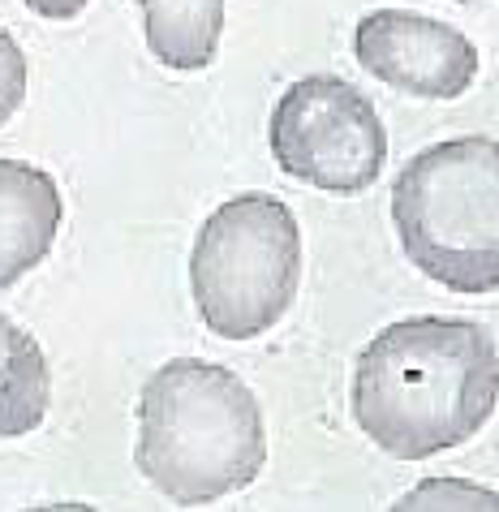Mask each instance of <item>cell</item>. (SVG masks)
Listing matches in <instances>:
<instances>
[{"instance_id": "1", "label": "cell", "mask_w": 499, "mask_h": 512, "mask_svg": "<svg viewBox=\"0 0 499 512\" xmlns=\"http://www.w3.org/2000/svg\"><path fill=\"white\" fill-rule=\"evenodd\" d=\"M358 431L396 461L469 444L499 405V345L474 319L388 323L358 353L349 383Z\"/></svg>"}, {"instance_id": "2", "label": "cell", "mask_w": 499, "mask_h": 512, "mask_svg": "<svg viewBox=\"0 0 499 512\" xmlns=\"http://www.w3.org/2000/svg\"><path fill=\"white\" fill-rule=\"evenodd\" d=\"M138 474L164 500L203 508L246 491L267 465L259 396L228 366L173 358L138 392Z\"/></svg>"}, {"instance_id": "3", "label": "cell", "mask_w": 499, "mask_h": 512, "mask_svg": "<svg viewBox=\"0 0 499 512\" xmlns=\"http://www.w3.org/2000/svg\"><path fill=\"white\" fill-rule=\"evenodd\" d=\"M392 224L405 259L448 293H499V142L465 134L422 147L396 173Z\"/></svg>"}, {"instance_id": "4", "label": "cell", "mask_w": 499, "mask_h": 512, "mask_svg": "<svg viewBox=\"0 0 499 512\" xmlns=\"http://www.w3.org/2000/svg\"><path fill=\"white\" fill-rule=\"evenodd\" d=\"M302 280V229L289 203L237 194L203 220L190 250V297L207 332L254 340L293 310Z\"/></svg>"}, {"instance_id": "5", "label": "cell", "mask_w": 499, "mask_h": 512, "mask_svg": "<svg viewBox=\"0 0 499 512\" xmlns=\"http://www.w3.org/2000/svg\"><path fill=\"white\" fill-rule=\"evenodd\" d=\"M267 142L284 177L323 194H362L388 164V130L375 104L332 74L297 78L276 99Z\"/></svg>"}, {"instance_id": "6", "label": "cell", "mask_w": 499, "mask_h": 512, "mask_svg": "<svg viewBox=\"0 0 499 512\" xmlns=\"http://www.w3.org/2000/svg\"><path fill=\"white\" fill-rule=\"evenodd\" d=\"M353 56L370 78L413 99H461L478 82L482 56L448 22L409 9H375L353 31Z\"/></svg>"}, {"instance_id": "7", "label": "cell", "mask_w": 499, "mask_h": 512, "mask_svg": "<svg viewBox=\"0 0 499 512\" xmlns=\"http://www.w3.org/2000/svg\"><path fill=\"white\" fill-rule=\"evenodd\" d=\"M65 198L52 173L26 160H0V297L52 254Z\"/></svg>"}, {"instance_id": "8", "label": "cell", "mask_w": 499, "mask_h": 512, "mask_svg": "<svg viewBox=\"0 0 499 512\" xmlns=\"http://www.w3.org/2000/svg\"><path fill=\"white\" fill-rule=\"evenodd\" d=\"M151 56L177 74H198L216 61L224 35V0H138Z\"/></svg>"}, {"instance_id": "9", "label": "cell", "mask_w": 499, "mask_h": 512, "mask_svg": "<svg viewBox=\"0 0 499 512\" xmlns=\"http://www.w3.org/2000/svg\"><path fill=\"white\" fill-rule=\"evenodd\" d=\"M52 405V371L39 340L0 315V439L35 435Z\"/></svg>"}, {"instance_id": "10", "label": "cell", "mask_w": 499, "mask_h": 512, "mask_svg": "<svg viewBox=\"0 0 499 512\" xmlns=\"http://www.w3.org/2000/svg\"><path fill=\"white\" fill-rule=\"evenodd\" d=\"M401 512H422V508H499V491L491 487H478V482H465V478H426L418 482L409 495L396 500Z\"/></svg>"}, {"instance_id": "11", "label": "cell", "mask_w": 499, "mask_h": 512, "mask_svg": "<svg viewBox=\"0 0 499 512\" xmlns=\"http://www.w3.org/2000/svg\"><path fill=\"white\" fill-rule=\"evenodd\" d=\"M22 99H26V56L18 48V39L0 26V125L18 117Z\"/></svg>"}, {"instance_id": "12", "label": "cell", "mask_w": 499, "mask_h": 512, "mask_svg": "<svg viewBox=\"0 0 499 512\" xmlns=\"http://www.w3.org/2000/svg\"><path fill=\"white\" fill-rule=\"evenodd\" d=\"M91 0H26V9L39 13L44 22H74Z\"/></svg>"}]
</instances>
